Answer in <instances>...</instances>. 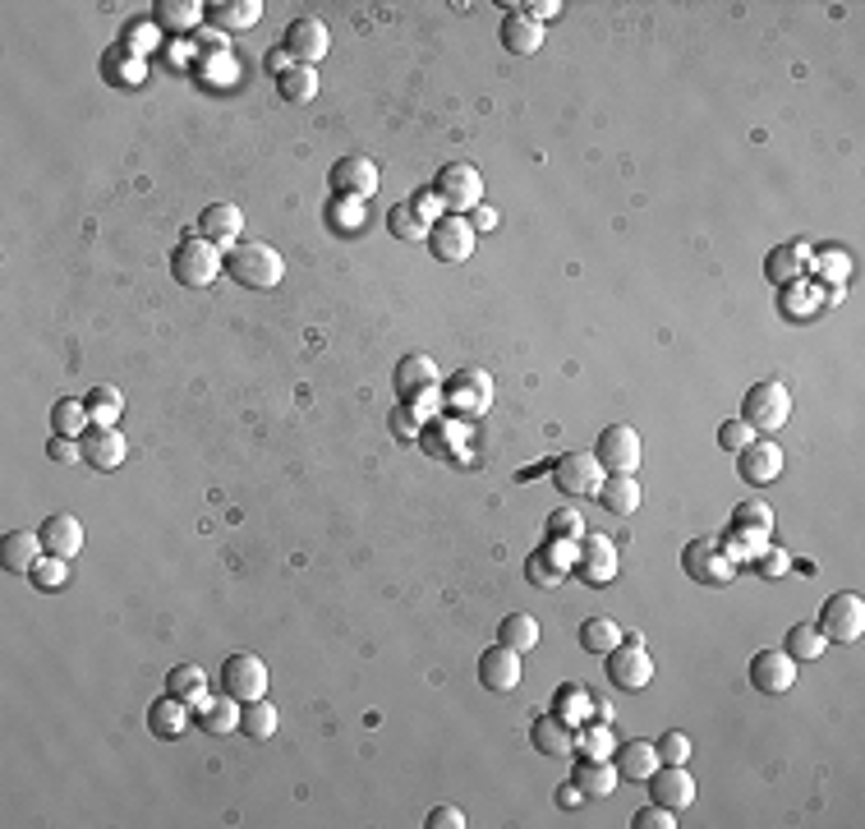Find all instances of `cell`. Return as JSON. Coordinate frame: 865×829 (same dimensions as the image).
<instances>
[{
	"label": "cell",
	"mask_w": 865,
	"mask_h": 829,
	"mask_svg": "<svg viewBox=\"0 0 865 829\" xmlns=\"http://www.w3.org/2000/svg\"><path fill=\"white\" fill-rule=\"evenodd\" d=\"M226 272L240 281L245 291H272L285 277V258L268 240H240V245L226 249Z\"/></svg>",
	"instance_id": "1"
},
{
	"label": "cell",
	"mask_w": 865,
	"mask_h": 829,
	"mask_svg": "<svg viewBox=\"0 0 865 829\" xmlns=\"http://www.w3.org/2000/svg\"><path fill=\"white\" fill-rule=\"evenodd\" d=\"M171 272H175L180 287L203 291L226 272V249H217L207 236H185L171 254Z\"/></svg>",
	"instance_id": "2"
},
{
	"label": "cell",
	"mask_w": 865,
	"mask_h": 829,
	"mask_svg": "<svg viewBox=\"0 0 865 829\" xmlns=\"http://www.w3.org/2000/svg\"><path fill=\"white\" fill-rule=\"evenodd\" d=\"M742 420L755 429V433H778L782 424L792 420V392L782 387L778 378H759L746 387L742 397Z\"/></svg>",
	"instance_id": "3"
},
{
	"label": "cell",
	"mask_w": 865,
	"mask_h": 829,
	"mask_svg": "<svg viewBox=\"0 0 865 829\" xmlns=\"http://www.w3.org/2000/svg\"><path fill=\"white\" fill-rule=\"evenodd\" d=\"M433 194H437V203L447 207V213L469 217L484 203V175H479V166H469V162H447L437 171V180H433Z\"/></svg>",
	"instance_id": "4"
},
{
	"label": "cell",
	"mask_w": 865,
	"mask_h": 829,
	"mask_svg": "<svg viewBox=\"0 0 865 829\" xmlns=\"http://www.w3.org/2000/svg\"><path fill=\"white\" fill-rule=\"evenodd\" d=\"M815 627H820V636H824L829 645H852V640H861V636H865V600H861L856 590L833 594V600H824Z\"/></svg>",
	"instance_id": "5"
},
{
	"label": "cell",
	"mask_w": 865,
	"mask_h": 829,
	"mask_svg": "<svg viewBox=\"0 0 865 829\" xmlns=\"http://www.w3.org/2000/svg\"><path fill=\"white\" fill-rule=\"evenodd\" d=\"M681 567H686V577L700 585H732V577H737V558L714 539H691L686 549H681Z\"/></svg>",
	"instance_id": "6"
},
{
	"label": "cell",
	"mask_w": 865,
	"mask_h": 829,
	"mask_svg": "<svg viewBox=\"0 0 865 829\" xmlns=\"http://www.w3.org/2000/svg\"><path fill=\"white\" fill-rule=\"evenodd\" d=\"M594 456L603 465V475H636L640 471V456H645L640 433L631 424H608V429L598 433Z\"/></svg>",
	"instance_id": "7"
},
{
	"label": "cell",
	"mask_w": 865,
	"mask_h": 829,
	"mask_svg": "<svg viewBox=\"0 0 865 829\" xmlns=\"http://www.w3.org/2000/svg\"><path fill=\"white\" fill-rule=\"evenodd\" d=\"M475 240H479V230L469 226V217H456V213L437 217L433 230H429V249H433L437 263H447V268L469 263V254H475Z\"/></svg>",
	"instance_id": "8"
},
{
	"label": "cell",
	"mask_w": 865,
	"mask_h": 829,
	"mask_svg": "<svg viewBox=\"0 0 865 829\" xmlns=\"http://www.w3.org/2000/svg\"><path fill=\"white\" fill-rule=\"evenodd\" d=\"M603 659H608L613 687H621V691H645L653 682V659H649L645 645H636V640H617Z\"/></svg>",
	"instance_id": "9"
},
{
	"label": "cell",
	"mask_w": 865,
	"mask_h": 829,
	"mask_svg": "<svg viewBox=\"0 0 865 829\" xmlns=\"http://www.w3.org/2000/svg\"><path fill=\"white\" fill-rule=\"evenodd\" d=\"M553 484L562 488L566 498H585V494H598L603 484V465L594 452H562L553 461Z\"/></svg>",
	"instance_id": "10"
},
{
	"label": "cell",
	"mask_w": 865,
	"mask_h": 829,
	"mask_svg": "<svg viewBox=\"0 0 865 829\" xmlns=\"http://www.w3.org/2000/svg\"><path fill=\"white\" fill-rule=\"evenodd\" d=\"M327 185L340 203H369L378 194V166L369 158H340L327 175Z\"/></svg>",
	"instance_id": "11"
},
{
	"label": "cell",
	"mask_w": 865,
	"mask_h": 829,
	"mask_svg": "<svg viewBox=\"0 0 865 829\" xmlns=\"http://www.w3.org/2000/svg\"><path fill=\"white\" fill-rule=\"evenodd\" d=\"M221 687L240 706H249V701H258V696L268 691V664L258 659V655H230L221 664Z\"/></svg>",
	"instance_id": "12"
},
{
	"label": "cell",
	"mask_w": 865,
	"mask_h": 829,
	"mask_svg": "<svg viewBox=\"0 0 865 829\" xmlns=\"http://www.w3.org/2000/svg\"><path fill=\"white\" fill-rule=\"evenodd\" d=\"M797 672H801V664L788 650H759L750 659V687L765 696H782L797 687Z\"/></svg>",
	"instance_id": "13"
},
{
	"label": "cell",
	"mask_w": 865,
	"mask_h": 829,
	"mask_svg": "<svg viewBox=\"0 0 865 829\" xmlns=\"http://www.w3.org/2000/svg\"><path fill=\"white\" fill-rule=\"evenodd\" d=\"M575 572L590 585H608L617 577V543L585 530L581 543H575Z\"/></svg>",
	"instance_id": "14"
},
{
	"label": "cell",
	"mask_w": 865,
	"mask_h": 829,
	"mask_svg": "<svg viewBox=\"0 0 865 829\" xmlns=\"http://www.w3.org/2000/svg\"><path fill=\"white\" fill-rule=\"evenodd\" d=\"M281 51H285L291 61H300V65H318L327 51H332L327 23H323V19H295L291 29H285V37H281Z\"/></svg>",
	"instance_id": "15"
},
{
	"label": "cell",
	"mask_w": 865,
	"mask_h": 829,
	"mask_svg": "<svg viewBox=\"0 0 865 829\" xmlns=\"http://www.w3.org/2000/svg\"><path fill=\"white\" fill-rule=\"evenodd\" d=\"M649 797L659 801V807H668V811H686L691 801H695L691 769L686 765H659V769L649 774Z\"/></svg>",
	"instance_id": "16"
},
{
	"label": "cell",
	"mask_w": 865,
	"mask_h": 829,
	"mask_svg": "<svg viewBox=\"0 0 865 829\" xmlns=\"http://www.w3.org/2000/svg\"><path fill=\"white\" fill-rule=\"evenodd\" d=\"M520 678H526V668H520V650H511V645L497 640L479 655V682L488 691H516Z\"/></svg>",
	"instance_id": "17"
},
{
	"label": "cell",
	"mask_w": 865,
	"mask_h": 829,
	"mask_svg": "<svg viewBox=\"0 0 865 829\" xmlns=\"http://www.w3.org/2000/svg\"><path fill=\"white\" fill-rule=\"evenodd\" d=\"M737 475L750 484V488H765L782 475V448L769 443V438H755L746 452H737Z\"/></svg>",
	"instance_id": "18"
},
{
	"label": "cell",
	"mask_w": 865,
	"mask_h": 829,
	"mask_svg": "<svg viewBox=\"0 0 865 829\" xmlns=\"http://www.w3.org/2000/svg\"><path fill=\"white\" fill-rule=\"evenodd\" d=\"M37 535H42V549H46L51 558L74 562L78 553H84V526H78V516H69V512L46 516V521L37 526Z\"/></svg>",
	"instance_id": "19"
},
{
	"label": "cell",
	"mask_w": 865,
	"mask_h": 829,
	"mask_svg": "<svg viewBox=\"0 0 865 829\" xmlns=\"http://www.w3.org/2000/svg\"><path fill=\"white\" fill-rule=\"evenodd\" d=\"M46 558L42 549V535L37 530H10L0 539V567H6L10 577H33V567Z\"/></svg>",
	"instance_id": "20"
},
{
	"label": "cell",
	"mask_w": 865,
	"mask_h": 829,
	"mask_svg": "<svg viewBox=\"0 0 865 829\" xmlns=\"http://www.w3.org/2000/svg\"><path fill=\"white\" fill-rule=\"evenodd\" d=\"M245 213L235 203H207L203 207V217H198V236H207L217 249H230V245H240L245 236Z\"/></svg>",
	"instance_id": "21"
},
{
	"label": "cell",
	"mask_w": 865,
	"mask_h": 829,
	"mask_svg": "<svg viewBox=\"0 0 865 829\" xmlns=\"http://www.w3.org/2000/svg\"><path fill=\"white\" fill-rule=\"evenodd\" d=\"M78 443H84V461L93 465V471H116V465H125V456H129L120 429H101V424H93L84 438H78Z\"/></svg>",
	"instance_id": "22"
},
{
	"label": "cell",
	"mask_w": 865,
	"mask_h": 829,
	"mask_svg": "<svg viewBox=\"0 0 865 829\" xmlns=\"http://www.w3.org/2000/svg\"><path fill=\"white\" fill-rule=\"evenodd\" d=\"M240 714H245V706L235 701V696H207L203 706H194V723L203 733H213V738L240 733Z\"/></svg>",
	"instance_id": "23"
},
{
	"label": "cell",
	"mask_w": 865,
	"mask_h": 829,
	"mask_svg": "<svg viewBox=\"0 0 865 829\" xmlns=\"http://www.w3.org/2000/svg\"><path fill=\"white\" fill-rule=\"evenodd\" d=\"M437 383H442V374H437V365H433L429 355H406L401 365H397V392H401L406 401H414V397H433Z\"/></svg>",
	"instance_id": "24"
},
{
	"label": "cell",
	"mask_w": 865,
	"mask_h": 829,
	"mask_svg": "<svg viewBox=\"0 0 865 829\" xmlns=\"http://www.w3.org/2000/svg\"><path fill=\"white\" fill-rule=\"evenodd\" d=\"M805 272H810V249L801 240L778 245L765 258V281H774V287H792V281H801Z\"/></svg>",
	"instance_id": "25"
},
{
	"label": "cell",
	"mask_w": 865,
	"mask_h": 829,
	"mask_svg": "<svg viewBox=\"0 0 865 829\" xmlns=\"http://www.w3.org/2000/svg\"><path fill=\"white\" fill-rule=\"evenodd\" d=\"M613 765H617V779L621 784H649V774L659 769V751H653V742H640V738L636 742H621Z\"/></svg>",
	"instance_id": "26"
},
{
	"label": "cell",
	"mask_w": 865,
	"mask_h": 829,
	"mask_svg": "<svg viewBox=\"0 0 865 829\" xmlns=\"http://www.w3.org/2000/svg\"><path fill=\"white\" fill-rule=\"evenodd\" d=\"M452 406L465 415H484L493 406V378L484 369H461L452 383Z\"/></svg>",
	"instance_id": "27"
},
{
	"label": "cell",
	"mask_w": 865,
	"mask_h": 829,
	"mask_svg": "<svg viewBox=\"0 0 865 829\" xmlns=\"http://www.w3.org/2000/svg\"><path fill=\"white\" fill-rule=\"evenodd\" d=\"M185 729H190V706H185V701H175L171 691L162 696V701H152V706H148V733H152V738L175 742Z\"/></svg>",
	"instance_id": "28"
},
{
	"label": "cell",
	"mask_w": 865,
	"mask_h": 829,
	"mask_svg": "<svg viewBox=\"0 0 865 829\" xmlns=\"http://www.w3.org/2000/svg\"><path fill=\"white\" fill-rule=\"evenodd\" d=\"M598 503H603V512H613V516H636L640 503H645V494H640L636 475H603Z\"/></svg>",
	"instance_id": "29"
},
{
	"label": "cell",
	"mask_w": 865,
	"mask_h": 829,
	"mask_svg": "<svg viewBox=\"0 0 865 829\" xmlns=\"http://www.w3.org/2000/svg\"><path fill=\"white\" fill-rule=\"evenodd\" d=\"M530 742H534V751H543V756H571V751H575V729H571V723H562L558 714H539L530 723Z\"/></svg>",
	"instance_id": "30"
},
{
	"label": "cell",
	"mask_w": 865,
	"mask_h": 829,
	"mask_svg": "<svg viewBox=\"0 0 865 829\" xmlns=\"http://www.w3.org/2000/svg\"><path fill=\"white\" fill-rule=\"evenodd\" d=\"M502 46L511 51V56H534V51L543 46V23L530 19L526 10H516L502 19Z\"/></svg>",
	"instance_id": "31"
},
{
	"label": "cell",
	"mask_w": 865,
	"mask_h": 829,
	"mask_svg": "<svg viewBox=\"0 0 865 829\" xmlns=\"http://www.w3.org/2000/svg\"><path fill=\"white\" fill-rule=\"evenodd\" d=\"M166 691L175 696V701H185V706L194 710V706L207 701V672H203L198 664H175V668L166 672Z\"/></svg>",
	"instance_id": "32"
},
{
	"label": "cell",
	"mask_w": 865,
	"mask_h": 829,
	"mask_svg": "<svg viewBox=\"0 0 865 829\" xmlns=\"http://www.w3.org/2000/svg\"><path fill=\"white\" fill-rule=\"evenodd\" d=\"M575 788H581L585 797H608V793H617V765L613 761H594V756H585L581 765H575V779H571Z\"/></svg>",
	"instance_id": "33"
},
{
	"label": "cell",
	"mask_w": 865,
	"mask_h": 829,
	"mask_svg": "<svg viewBox=\"0 0 865 829\" xmlns=\"http://www.w3.org/2000/svg\"><path fill=\"white\" fill-rule=\"evenodd\" d=\"M553 714H558L562 723H571V729H581V723L594 719V696H590L581 682H566V687L558 691V701H553Z\"/></svg>",
	"instance_id": "34"
},
{
	"label": "cell",
	"mask_w": 865,
	"mask_h": 829,
	"mask_svg": "<svg viewBox=\"0 0 865 829\" xmlns=\"http://www.w3.org/2000/svg\"><path fill=\"white\" fill-rule=\"evenodd\" d=\"M152 19L162 23V29H171V33H190V29H198L203 6H198V0H156Z\"/></svg>",
	"instance_id": "35"
},
{
	"label": "cell",
	"mask_w": 865,
	"mask_h": 829,
	"mask_svg": "<svg viewBox=\"0 0 865 829\" xmlns=\"http://www.w3.org/2000/svg\"><path fill=\"white\" fill-rule=\"evenodd\" d=\"M84 406L93 415V424H101V429H116V420L125 415V397H120V387H111V383H97L93 392L84 397Z\"/></svg>",
	"instance_id": "36"
},
{
	"label": "cell",
	"mask_w": 865,
	"mask_h": 829,
	"mask_svg": "<svg viewBox=\"0 0 865 829\" xmlns=\"http://www.w3.org/2000/svg\"><path fill=\"white\" fill-rule=\"evenodd\" d=\"M207 14H213V23L226 33V29H253V23L263 19V6H258V0H217Z\"/></svg>",
	"instance_id": "37"
},
{
	"label": "cell",
	"mask_w": 865,
	"mask_h": 829,
	"mask_svg": "<svg viewBox=\"0 0 865 829\" xmlns=\"http://www.w3.org/2000/svg\"><path fill=\"white\" fill-rule=\"evenodd\" d=\"M277 723H281L277 706L258 696V701H249V706H245V714H240V733H245V738H253V742H268V738H277Z\"/></svg>",
	"instance_id": "38"
},
{
	"label": "cell",
	"mask_w": 865,
	"mask_h": 829,
	"mask_svg": "<svg viewBox=\"0 0 865 829\" xmlns=\"http://www.w3.org/2000/svg\"><path fill=\"white\" fill-rule=\"evenodd\" d=\"M732 530H750V535H774V507L765 503V498H746V503H737L732 507V521H727Z\"/></svg>",
	"instance_id": "39"
},
{
	"label": "cell",
	"mask_w": 865,
	"mask_h": 829,
	"mask_svg": "<svg viewBox=\"0 0 865 829\" xmlns=\"http://www.w3.org/2000/svg\"><path fill=\"white\" fill-rule=\"evenodd\" d=\"M51 429L65 433V438H84V433L93 429V415H88V406H84V401L61 397L56 406H51Z\"/></svg>",
	"instance_id": "40"
},
{
	"label": "cell",
	"mask_w": 865,
	"mask_h": 829,
	"mask_svg": "<svg viewBox=\"0 0 865 829\" xmlns=\"http://www.w3.org/2000/svg\"><path fill=\"white\" fill-rule=\"evenodd\" d=\"M497 640L526 655V650H534V645H539V622L530 613H507L502 627H497Z\"/></svg>",
	"instance_id": "41"
},
{
	"label": "cell",
	"mask_w": 865,
	"mask_h": 829,
	"mask_svg": "<svg viewBox=\"0 0 865 829\" xmlns=\"http://www.w3.org/2000/svg\"><path fill=\"white\" fill-rule=\"evenodd\" d=\"M797 664H815L824 650H829V640L820 636V627H810V622H797V627L788 632V645H782Z\"/></svg>",
	"instance_id": "42"
},
{
	"label": "cell",
	"mask_w": 865,
	"mask_h": 829,
	"mask_svg": "<svg viewBox=\"0 0 865 829\" xmlns=\"http://www.w3.org/2000/svg\"><path fill=\"white\" fill-rule=\"evenodd\" d=\"M277 93L285 97V101H313L318 97V74H313V65H285L281 69V79H277Z\"/></svg>",
	"instance_id": "43"
},
{
	"label": "cell",
	"mask_w": 865,
	"mask_h": 829,
	"mask_svg": "<svg viewBox=\"0 0 865 829\" xmlns=\"http://www.w3.org/2000/svg\"><path fill=\"white\" fill-rule=\"evenodd\" d=\"M617 640H621V627H617L613 617H585V622H581V650H590V655H608Z\"/></svg>",
	"instance_id": "44"
},
{
	"label": "cell",
	"mask_w": 865,
	"mask_h": 829,
	"mask_svg": "<svg viewBox=\"0 0 865 829\" xmlns=\"http://www.w3.org/2000/svg\"><path fill=\"white\" fill-rule=\"evenodd\" d=\"M387 230H391V236H401V240H429V230H433V226H429L424 217H419L410 203H397V207L387 213Z\"/></svg>",
	"instance_id": "45"
},
{
	"label": "cell",
	"mask_w": 865,
	"mask_h": 829,
	"mask_svg": "<svg viewBox=\"0 0 865 829\" xmlns=\"http://www.w3.org/2000/svg\"><path fill=\"white\" fill-rule=\"evenodd\" d=\"M575 742H581V751H585V756H594V761H608L613 756V729H608V723H581V729H575Z\"/></svg>",
	"instance_id": "46"
},
{
	"label": "cell",
	"mask_w": 865,
	"mask_h": 829,
	"mask_svg": "<svg viewBox=\"0 0 865 829\" xmlns=\"http://www.w3.org/2000/svg\"><path fill=\"white\" fill-rule=\"evenodd\" d=\"M581 535H585V516L581 512H553L548 516V539H566V543H581Z\"/></svg>",
	"instance_id": "47"
},
{
	"label": "cell",
	"mask_w": 865,
	"mask_h": 829,
	"mask_svg": "<svg viewBox=\"0 0 865 829\" xmlns=\"http://www.w3.org/2000/svg\"><path fill=\"white\" fill-rule=\"evenodd\" d=\"M29 581H33L37 590H61V585L69 581V562H65V558H51V553H46V558L33 567V577H29Z\"/></svg>",
	"instance_id": "48"
},
{
	"label": "cell",
	"mask_w": 865,
	"mask_h": 829,
	"mask_svg": "<svg viewBox=\"0 0 865 829\" xmlns=\"http://www.w3.org/2000/svg\"><path fill=\"white\" fill-rule=\"evenodd\" d=\"M653 751H659V765H686L691 761V738L686 733H663L659 742H653Z\"/></svg>",
	"instance_id": "49"
},
{
	"label": "cell",
	"mask_w": 865,
	"mask_h": 829,
	"mask_svg": "<svg viewBox=\"0 0 865 829\" xmlns=\"http://www.w3.org/2000/svg\"><path fill=\"white\" fill-rule=\"evenodd\" d=\"M755 438H759V433H755V429L742 420V415H737V420H727V424L718 429V443H723L727 452H746V448L755 443Z\"/></svg>",
	"instance_id": "50"
},
{
	"label": "cell",
	"mask_w": 865,
	"mask_h": 829,
	"mask_svg": "<svg viewBox=\"0 0 865 829\" xmlns=\"http://www.w3.org/2000/svg\"><path fill=\"white\" fill-rule=\"evenodd\" d=\"M755 572L769 577V581H778V577L792 572V558L782 553V549H765V553H755Z\"/></svg>",
	"instance_id": "51"
},
{
	"label": "cell",
	"mask_w": 865,
	"mask_h": 829,
	"mask_svg": "<svg viewBox=\"0 0 865 829\" xmlns=\"http://www.w3.org/2000/svg\"><path fill=\"white\" fill-rule=\"evenodd\" d=\"M526 577H530V585H539V590H543V585H562V577H566V572H558V567L548 562V558H543V549H539V553L526 562Z\"/></svg>",
	"instance_id": "52"
},
{
	"label": "cell",
	"mask_w": 865,
	"mask_h": 829,
	"mask_svg": "<svg viewBox=\"0 0 865 829\" xmlns=\"http://www.w3.org/2000/svg\"><path fill=\"white\" fill-rule=\"evenodd\" d=\"M636 829H677V811H668V807H659V801H649L645 811H636V820H631Z\"/></svg>",
	"instance_id": "53"
},
{
	"label": "cell",
	"mask_w": 865,
	"mask_h": 829,
	"mask_svg": "<svg viewBox=\"0 0 865 829\" xmlns=\"http://www.w3.org/2000/svg\"><path fill=\"white\" fill-rule=\"evenodd\" d=\"M46 456H51V461H61V465H74V461H84V443H78V438L56 433V438L46 443Z\"/></svg>",
	"instance_id": "54"
},
{
	"label": "cell",
	"mask_w": 865,
	"mask_h": 829,
	"mask_svg": "<svg viewBox=\"0 0 865 829\" xmlns=\"http://www.w3.org/2000/svg\"><path fill=\"white\" fill-rule=\"evenodd\" d=\"M424 825H429V829H465V816H461L456 807H433Z\"/></svg>",
	"instance_id": "55"
},
{
	"label": "cell",
	"mask_w": 865,
	"mask_h": 829,
	"mask_svg": "<svg viewBox=\"0 0 865 829\" xmlns=\"http://www.w3.org/2000/svg\"><path fill=\"white\" fill-rule=\"evenodd\" d=\"M410 207H414V213H419V217H424V222L433 226V222H437V207H442V203H437V194H433V185H429V190H419V194L410 198Z\"/></svg>",
	"instance_id": "56"
},
{
	"label": "cell",
	"mask_w": 865,
	"mask_h": 829,
	"mask_svg": "<svg viewBox=\"0 0 865 829\" xmlns=\"http://www.w3.org/2000/svg\"><path fill=\"white\" fill-rule=\"evenodd\" d=\"M520 10L543 23V19H558V14H562V0H543V6H520Z\"/></svg>",
	"instance_id": "57"
},
{
	"label": "cell",
	"mask_w": 865,
	"mask_h": 829,
	"mask_svg": "<svg viewBox=\"0 0 865 829\" xmlns=\"http://www.w3.org/2000/svg\"><path fill=\"white\" fill-rule=\"evenodd\" d=\"M410 415H414V410H397V415H391V433H401V438H414L419 429H414V420H410Z\"/></svg>",
	"instance_id": "58"
},
{
	"label": "cell",
	"mask_w": 865,
	"mask_h": 829,
	"mask_svg": "<svg viewBox=\"0 0 865 829\" xmlns=\"http://www.w3.org/2000/svg\"><path fill=\"white\" fill-rule=\"evenodd\" d=\"M469 226H475V230H493L497 226V213H493V207H475V213H469Z\"/></svg>",
	"instance_id": "59"
},
{
	"label": "cell",
	"mask_w": 865,
	"mask_h": 829,
	"mask_svg": "<svg viewBox=\"0 0 865 829\" xmlns=\"http://www.w3.org/2000/svg\"><path fill=\"white\" fill-rule=\"evenodd\" d=\"M581 797H585V793L571 784V788H562V793H558V807H575V801H581Z\"/></svg>",
	"instance_id": "60"
},
{
	"label": "cell",
	"mask_w": 865,
	"mask_h": 829,
	"mask_svg": "<svg viewBox=\"0 0 865 829\" xmlns=\"http://www.w3.org/2000/svg\"><path fill=\"white\" fill-rule=\"evenodd\" d=\"M148 37H152L148 29H129V42H148ZM143 51H148V46H139V56H143Z\"/></svg>",
	"instance_id": "61"
}]
</instances>
